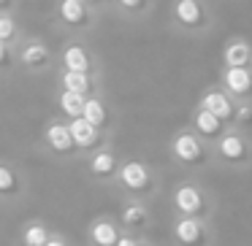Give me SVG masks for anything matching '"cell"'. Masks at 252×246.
I'll return each instance as SVG.
<instances>
[{
  "label": "cell",
  "mask_w": 252,
  "mask_h": 246,
  "mask_svg": "<svg viewBox=\"0 0 252 246\" xmlns=\"http://www.w3.org/2000/svg\"><path fill=\"white\" fill-rule=\"evenodd\" d=\"M84 165H87V176L93 181L111 187L117 170H120V165H122V157L117 154V149L111 146V143H103V146H98L95 152H90L87 157H84Z\"/></svg>",
  "instance_id": "obj_12"
},
{
  "label": "cell",
  "mask_w": 252,
  "mask_h": 246,
  "mask_svg": "<svg viewBox=\"0 0 252 246\" xmlns=\"http://www.w3.org/2000/svg\"><path fill=\"white\" fill-rule=\"evenodd\" d=\"M22 0H0V14H17Z\"/></svg>",
  "instance_id": "obj_29"
},
{
  "label": "cell",
  "mask_w": 252,
  "mask_h": 246,
  "mask_svg": "<svg viewBox=\"0 0 252 246\" xmlns=\"http://www.w3.org/2000/svg\"><path fill=\"white\" fill-rule=\"evenodd\" d=\"M138 238H141V235H133V233H125V230H122L117 246H138Z\"/></svg>",
  "instance_id": "obj_30"
},
{
  "label": "cell",
  "mask_w": 252,
  "mask_h": 246,
  "mask_svg": "<svg viewBox=\"0 0 252 246\" xmlns=\"http://www.w3.org/2000/svg\"><path fill=\"white\" fill-rule=\"evenodd\" d=\"M41 146H44L46 154L57 160H76L79 157V149L73 143L71 136V127L63 116H49L44 122V130H41Z\"/></svg>",
  "instance_id": "obj_9"
},
{
  "label": "cell",
  "mask_w": 252,
  "mask_h": 246,
  "mask_svg": "<svg viewBox=\"0 0 252 246\" xmlns=\"http://www.w3.org/2000/svg\"><path fill=\"white\" fill-rule=\"evenodd\" d=\"M25 38L28 35H25V27L17 19V14H0V41L14 46V49H19Z\"/></svg>",
  "instance_id": "obj_25"
},
{
  "label": "cell",
  "mask_w": 252,
  "mask_h": 246,
  "mask_svg": "<svg viewBox=\"0 0 252 246\" xmlns=\"http://www.w3.org/2000/svg\"><path fill=\"white\" fill-rule=\"evenodd\" d=\"M109 6L125 22H147L158 6V0H109Z\"/></svg>",
  "instance_id": "obj_22"
},
{
  "label": "cell",
  "mask_w": 252,
  "mask_h": 246,
  "mask_svg": "<svg viewBox=\"0 0 252 246\" xmlns=\"http://www.w3.org/2000/svg\"><path fill=\"white\" fill-rule=\"evenodd\" d=\"M68 127H71L73 143H76V149H79V157H87V154L95 152L98 146H103V143H111V138L106 136V133H100L95 125H90L84 116H79V119H71V122H68Z\"/></svg>",
  "instance_id": "obj_18"
},
{
  "label": "cell",
  "mask_w": 252,
  "mask_h": 246,
  "mask_svg": "<svg viewBox=\"0 0 252 246\" xmlns=\"http://www.w3.org/2000/svg\"><path fill=\"white\" fill-rule=\"evenodd\" d=\"M217 25L212 0H171L168 6V27L185 38L209 35Z\"/></svg>",
  "instance_id": "obj_3"
},
{
  "label": "cell",
  "mask_w": 252,
  "mask_h": 246,
  "mask_svg": "<svg viewBox=\"0 0 252 246\" xmlns=\"http://www.w3.org/2000/svg\"><path fill=\"white\" fill-rule=\"evenodd\" d=\"M100 22V14L90 8L84 0H55L52 25L65 38H87Z\"/></svg>",
  "instance_id": "obj_5"
},
{
  "label": "cell",
  "mask_w": 252,
  "mask_h": 246,
  "mask_svg": "<svg viewBox=\"0 0 252 246\" xmlns=\"http://www.w3.org/2000/svg\"><path fill=\"white\" fill-rule=\"evenodd\" d=\"M17 60L19 68L30 76H44L57 65V55L52 52V46L44 38H33V35L22 41V46L17 49Z\"/></svg>",
  "instance_id": "obj_10"
},
{
  "label": "cell",
  "mask_w": 252,
  "mask_h": 246,
  "mask_svg": "<svg viewBox=\"0 0 252 246\" xmlns=\"http://www.w3.org/2000/svg\"><path fill=\"white\" fill-rule=\"evenodd\" d=\"M187 125H190L206 143H214L225 133V127H228L222 119H217V116L209 114V111L201 109V106H195V109L190 111V122H187Z\"/></svg>",
  "instance_id": "obj_21"
},
{
  "label": "cell",
  "mask_w": 252,
  "mask_h": 246,
  "mask_svg": "<svg viewBox=\"0 0 252 246\" xmlns=\"http://www.w3.org/2000/svg\"><path fill=\"white\" fill-rule=\"evenodd\" d=\"M138 246H158V244H155L149 235H141V238H138Z\"/></svg>",
  "instance_id": "obj_32"
},
{
  "label": "cell",
  "mask_w": 252,
  "mask_h": 246,
  "mask_svg": "<svg viewBox=\"0 0 252 246\" xmlns=\"http://www.w3.org/2000/svg\"><path fill=\"white\" fill-rule=\"evenodd\" d=\"M57 62L63 71H73V73H93V76H103V65L100 57L93 52V46L84 38H65L57 52Z\"/></svg>",
  "instance_id": "obj_7"
},
{
  "label": "cell",
  "mask_w": 252,
  "mask_h": 246,
  "mask_svg": "<svg viewBox=\"0 0 252 246\" xmlns=\"http://www.w3.org/2000/svg\"><path fill=\"white\" fill-rule=\"evenodd\" d=\"M90 8H95L98 14H106V11H111V6H109V0H84Z\"/></svg>",
  "instance_id": "obj_31"
},
{
  "label": "cell",
  "mask_w": 252,
  "mask_h": 246,
  "mask_svg": "<svg viewBox=\"0 0 252 246\" xmlns=\"http://www.w3.org/2000/svg\"><path fill=\"white\" fill-rule=\"evenodd\" d=\"M217 84L236 103H252V68H222Z\"/></svg>",
  "instance_id": "obj_15"
},
{
  "label": "cell",
  "mask_w": 252,
  "mask_h": 246,
  "mask_svg": "<svg viewBox=\"0 0 252 246\" xmlns=\"http://www.w3.org/2000/svg\"><path fill=\"white\" fill-rule=\"evenodd\" d=\"M55 230L44 222V219H28V222L19 227L17 235V246H46V241L52 238Z\"/></svg>",
  "instance_id": "obj_23"
},
{
  "label": "cell",
  "mask_w": 252,
  "mask_h": 246,
  "mask_svg": "<svg viewBox=\"0 0 252 246\" xmlns=\"http://www.w3.org/2000/svg\"><path fill=\"white\" fill-rule=\"evenodd\" d=\"M212 152L217 168L233 170V173H244L252 168V138L247 130L236 125L225 127V133L212 143Z\"/></svg>",
  "instance_id": "obj_6"
},
{
  "label": "cell",
  "mask_w": 252,
  "mask_h": 246,
  "mask_svg": "<svg viewBox=\"0 0 252 246\" xmlns=\"http://www.w3.org/2000/svg\"><path fill=\"white\" fill-rule=\"evenodd\" d=\"M168 206L174 217H198V219H212L217 200L212 190L198 179H179L171 187Z\"/></svg>",
  "instance_id": "obj_4"
},
{
  "label": "cell",
  "mask_w": 252,
  "mask_h": 246,
  "mask_svg": "<svg viewBox=\"0 0 252 246\" xmlns=\"http://www.w3.org/2000/svg\"><path fill=\"white\" fill-rule=\"evenodd\" d=\"M57 116H63L65 122L71 119H79V116L84 114V103H87V98L84 95H76V92H65V89H57Z\"/></svg>",
  "instance_id": "obj_24"
},
{
  "label": "cell",
  "mask_w": 252,
  "mask_h": 246,
  "mask_svg": "<svg viewBox=\"0 0 252 246\" xmlns=\"http://www.w3.org/2000/svg\"><path fill=\"white\" fill-rule=\"evenodd\" d=\"M114 187L122 197H136V200H155L160 195V173L158 168L147 163V160H138V157H127L122 160L120 170L114 176Z\"/></svg>",
  "instance_id": "obj_2"
},
{
  "label": "cell",
  "mask_w": 252,
  "mask_h": 246,
  "mask_svg": "<svg viewBox=\"0 0 252 246\" xmlns=\"http://www.w3.org/2000/svg\"><path fill=\"white\" fill-rule=\"evenodd\" d=\"M233 125L247 130L252 125V103H236V116H233Z\"/></svg>",
  "instance_id": "obj_27"
},
{
  "label": "cell",
  "mask_w": 252,
  "mask_h": 246,
  "mask_svg": "<svg viewBox=\"0 0 252 246\" xmlns=\"http://www.w3.org/2000/svg\"><path fill=\"white\" fill-rule=\"evenodd\" d=\"M84 235H87V246H117V241L122 235V227L117 222V217L98 214V217L90 219Z\"/></svg>",
  "instance_id": "obj_17"
},
{
  "label": "cell",
  "mask_w": 252,
  "mask_h": 246,
  "mask_svg": "<svg viewBox=\"0 0 252 246\" xmlns=\"http://www.w3.org/2000/svg\"><path fill=\"white\" fill-rule=\"evenodd\" d=\"M57 89H65V92H76V95H98L106 92L103 89V76H93V73H73V71H57Z\"/></svg>",
  "instance_id": "obj_19"
},
{
  "label": "cell",
  "mask_w": 252,
  "mask_h": 246,
  "mask_svg": "<svg viewBox=\"0 0 252 246\" xmlns=\"http://www.w3.org/2000/svg\"><path fill=\"white\" fill-rule=\"evenodd\" d=\"M195 106L206 109L209 114H214L217 119H222L225 125H233V116H236V100L230 98V95L225 92L222 87H220V84H212V87L203 89Z\"/></svg>",
  "instance_id": "obj_16"
},
{
  "label": "cell",
  "mask_w": 252,
  "mask_h": 246,
  "mask_svg": "<svg viewBox=\"0 0 252 246\" xmlns=\"http://www.w3.org/2000/svg\"><path fill=\"white\" fill-rule=\"evenodd\" d=\"M168 157L176 168H185V170H190V173H201V170L217 168L212 143L203 141L190 125H182L179 130L168 138Z\"/></svg>",
  "instance_id": "obj_1"
},
{
  "label": "cell",
  "mask_w": 252,
  "mask_h": 246,
  "mask_svg": "<svg viewBox=\"0 0 252 246\" xmlns=\"http://www.w3.org/2000/svg\"><path fill=\"white\" fill-rule=\"evenodd\" d=\"M84 119L90 122V125H95L100 133H106V136H114L117 130V111L114 106L109 103V98H106V92H98V95H90L87 103H84Z\"/></svg>",
  "instance_id": "obj_14"
},
{
  "label": "cell",
  "mask_w": 252,
  "mask_h": 246,
  "mask_svg": "<svg viewBox=\"0 0 252 246\" xmlns=\"http://www.w3.org/2000/svg\"><path fill=\"white\" fill-rule=\"evenodd\" d=\"M222 68H252V41L230 35L222 44Z\"/></svg>",
  "instance_id": "obj_20"
},
{
  "label": "cell",
  "mask_w": 252,
  "mask_h": 246,
  "mask_svg": "<svg viewBox=\"0 0 252 246\" xmlns=\"http://www.w3.org/2000/svg\"><path fill=\"white\" fill-rule=\"evenodd\" d=\"M46 246H76V244H73L65 233H57V230H55V233H52V238L46 241Z\"/></svg>",
  "instance_id": "obj_28"
},
{
  "label": "cell",
  "mask_w": 252,
  "mask_h": 246,
  "mask_svg": "<svg viewBox=\"0 0 252 246\" xmlns=\"http://www.w3.org/2000/svg\"><path fill=\"white\" fill-rule=\"evenodd\" d=\"M117 222L125 233L133 235H147L155 224V214L147 200H136V197H122L120 211H117Z\"/></svg>",
  "instance_id": "obj_11"
},
{
  "label": "cell",
  "mask_w": 252,
  "mask_h": 246,
  "mask_svg": "<svg viewBox=\"0 0 252 246\" xmlns=\"http://www.w3.org/2000/svg\"><path fill=\"white\" fill-rule=\"evenodd\" d=\"M17 68H19V60H17V49L0 41V76H11V73L17 71Z\"/></svg>",
  "instance_id": "obj_26"
},
{
  "label": "cell",
  "mask_w": 252,
  "mask_h": 246,
  "mask_svg": "<svg viewBox=\"0 0 252 246\" xmlns=\"http://www.w3.org/2000/svg\"><path fill=\"white\" fill-rule=\"evenodd\" d=\"M28 173L19 163L8 157H0V203H19L25 195H28Z\"/></svg>",
  "instance_id": "obj_13"
},
{
  "label": "cell",
  "mask_w": 252,
  "mask_h": 246,
  "mask_svg": "<svg viewBox=\"0 0 252 246\" xmlns=\"http://www.w3.org/2000/svg\"><path fill=\"white\" fill-rule=\"evenodd\" d=\"M171 241H174V246H214L217 230H214L212 219L174 217L171 219Z\"/></svg>",
  "instance_id": "obj_8"
}]
</instances>
